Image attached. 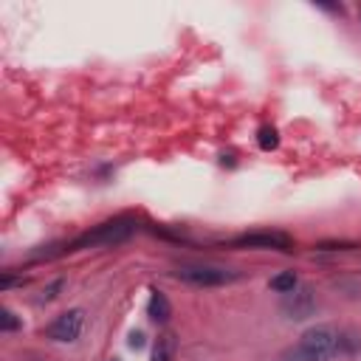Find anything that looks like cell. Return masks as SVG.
Masks as SVG:
<instances>
[{"instance_id": "obj_1", "label": "cell", "mask_w": 361, "mask_h": 361, "mask_svg": "<svg viewBox=\"0 0 361 361\" xmlns=\"http://www.w3.org/2000/svg\"><path fill=\"white\" fill-rule=\"evenodd\" d=\"M336 353H341V333L330 324H316L307 327L290 350H285L282 361H333Z\"/></svg>"}, {"instance_id": "obj_2", "label": "cell", "mask_w": 361, "mask_h": 361, "mask_svg": "<svg viewBox=\"0 0 361 361\" xmlns=\"http://www.w3.org/2000/svg\"><path fill=\"white\" fill-rule=\"evenodd\" d=\"M133 231H135V220H133V217H113V220H104V223L93 226L90 231L73 237L71 243H62V248H59L56 254H73V251H85V248L118 245V243H124Z\"/></svg>"}, {"instance_id": "obj_3", "label": "cell", "mask_w": 361, "mask_h": 361, "mask_svg": "<svg viewBox=\"0 0 361 361\" xmlns=\"http://www.w3.org/2000/svg\"><path fill=\"white\" fill-rule=\"evenodd\" d=\"M175 276L186 285H195V288H217V285H228L234 282L240 274L231 271V268H223V265H206V262H189V265H180L175 271Z\"/></svg>"}, {"instance_id": "obj_4", "label": "cell", "mask_w": 361, "mask_h": 361, "mask_svg": "<svg viewBox=\"0 0 361 361\" xmlns=\"http://www.w3.org/2000/svg\"><path fill=\"white\" fill-rule=\"evenodd\" d=\"M231 248H257V251H290L293 240L285 231H251L228 240Z\"/></svg>"}, {"instance_id": "obj_5", "label": "cell", "mask_w": 361, "mask_h": 361, "mask_svg": "<svg viewBox=\"0 0 361 361\" xmlns=\"http://www.w3.org/2000/svg\"><path fill=\"white\" fill-rule=\"evenodd\" d=\"M82 327H85V310H82V307H71V310L59 313V316L45 327V338L68 344V341H76V338H79Z\"/></svg>"}, {"instance_id": "obj_6", "label": "cell", "mask_w": 361, "mask_h": 361, "mask_svg": "<svg viewBox=\"0 0 361 361\" xmlns=\"http://www.w3.org/2000/svg\"><path fill=\"white\" fill-rule=\"evenodd\" d=\"M285 313L288 319H307L313 310H316V299H313V290L310 288H296L290 293H285Z\"/></svg>"}, {"instance_id": "obj_7", "label": "cell", "mask_w": 361, "mask_h": 361, "mask_svg": "<svg viewBox=\"0 0 361 361\" xmlns=\"http://www.w3.org/2000/svg\"><path fill=\"white\" fill-rule=\"evenodd\" d=\"M147 316H149L155 324H166V322H169V316H172V305H169V299H166V293H164V290H158V288H152V290H149Z\"/></svg>"}, {"instance_id": "obj_8", "label": "cell", "mask_w": 361, "mask_h": 361, "mask_svg": "<svg viewBox=\"0 0 361 361\" xmlns=\"http://www.w3.org/2000/svg\"><path fill=\"white\" fill-rule=\"evenodd\" d=\"M268 288H271V290H276V293H290V290H296V288H299V279H296V274H293V271H279L276 276H271Z\"/></svg>"}, {"instance_id": "obj_9", "label": "cell", "mask_w": 361, "mask_h": 361, "mask_svg": "<svg viewBox=\"0 0 361 361\" xmlns=\"http://www.w3.org/2000/svg\"><path fill=\"white\" fill-rule=\"evenodd\" d=\"M257 144H259V149H265V152L276 149V147H279V133H276V127L262 124V127L257 130Z\"/></svg>"}, {"instance_id": "obj_10", "label": "cell", "mask_w": 361, "mask_h": 361, "mask_svg": "<svg viewBox=\"0 0 361 361\" xmlns=\"http://www.w3.org/2000/svg\"><path fill=\"white\" fill-rule=\"evenodd\" d=\"M172 353H175V338L166 333L158 338V344L152 350V361H172Z\"/></svg>"}, {"instance_id": "obj_11", "label": "cell", "mask_w": 361, "mask_h": 361, "mask_svg": "<svg viewBox=\"0 0 361 361\" xmlns=\"http://www.w3.org/2000/svg\"><path fill=\"white\" fill-rule=\"evenodd\" d=\"M20 327H23V322L11 313V307H0V330L11 333V330H20Z\"/></svg>"}, {"instance_id": "obj_12", "label": "cell", "mask_w": 361, "mask_h": 361, "mask_svg": "<svg viewBox=\"0 0 361 361\" xmlns=\"http://www.w3.org/2000/svg\"><path fill=\"white\" fill-rule=\"evenodd\" d=\"M65 288V279H54L45 290H42V296H39V302H54L56 296H59V290Z\"/></svg>"}, {"instance_id": "obj_13", "label": "cell", "mask_w": 361, "mask_h": 361, "mask_svg": "<svg viewBox=\"0 0 361 361\" xmlns=\"http://www.w3.org/2000/svg\"><path fill=\"white\" fill-rule=\"evenodd\" d=\"M133 350H138V347H144V333L141 330H135V333H130V341H127Z\"/></svg>"}]
</instances>
